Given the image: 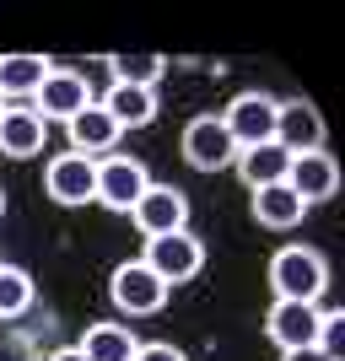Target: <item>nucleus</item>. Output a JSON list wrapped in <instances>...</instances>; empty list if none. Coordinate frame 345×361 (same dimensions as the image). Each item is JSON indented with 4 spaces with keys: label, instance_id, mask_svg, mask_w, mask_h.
Instances as JSON below:
<instances>
[{
    "label": "nucleus",
    "instance_id": "23",
    "mask_svg": "<svg viewBox=\"0 0 345 361\" xmlns=\"http://www.w3.org/2000/svg\"><path fill=\"white\" fill-rule=\"evenodd\" d=\"M135 361H189V356H183L178 345H167V340H151V345H146V340H140Z\"/></svg>",
    "mask_w": 345,
    "mask_h": 361
},
{
    "label": "nucleus",
    "instance_id": "5",
    "mask_svg": "<svg viewBox=\"0 0 345 361\" xmlns=\"http://www.w3.org/2000/svg\"><path fill=\"white\" fill-rule=\"evenodd\" d=\"M275 108H281V97H270V92H238L232 103L222 108V124L226 135H232V146L248 151V146H265V140H275Z\"/></svg>",
    "mask_w": 345,
    "mask_h": 361
},
{
    "label": "nucleus",
    "instance_id": "25",
    "mask_svg": "<svg viewBox=\"0 0 345 361\" xmlns=\"http://www.w3.org/2000/svg\"><path fill=\"white\" fill-rule=\"evenodd\" d=\"M49 361H87V356H81V350H75V345H65V350H54V356H49Z\"/></svg>",
    "mask_w": 345,
    "mask_h": 361
},
{
    "label": "nucleus",
    "instance_id": "16",
    "mask_svg": "<svg viewBox=\"0 0 345 361\" xmlns=\"http://www.w3.org/2000/svg\"><path fill=\"white\" fill-rule=\"evenodd\" d=\"M97 103L108 108V119L119 124V130H146V124H157V114H162V103H157L151 87H119V81H114Z\"/></svg>",
    "mask_w": 345,
    "mask_h": 361
},
{
    "label": "nucleus",
    "instance_id": "9",
    "mask_svg": "<svg viewBox=\"0 0 345 361\" xmlns=\"http://www.w3.org/2000/svg\"><path fill=\"white\" fill-rule=\"evenodd\" d=\"M130 221H135L140 238H167V232H183L189 226V195H183L178 183H157L130 205Z\"/></svg>",
    "mask_w": 345,
    "mask_h": 361
},
{
    "label": "nucleus",
    "instance_id": "14",
    "mask_svg": "<svg viewBox=\"0 0 345 361\" xmlns=\"http://www.w3.org/2000/svg\"><path fill=\"white\" fill-rule=\"evenodd\" d=\"M38 151H49V124L32 108H0V157L28 162Z\"/></svg>",
    "mask_w": 345,
    "mask_h": 361
},
{
    "label": "nucleus",
    "instance_id": "4",
    "mask_svg": "<svg viewBox=\"0 0 345 361\" xmlns=\"http://www.w3.org/2000/svg\"><path fill=\"white\" fill-rule=\"evenodd\" d=\"M97 103V92H92V81L81 71H71V65H54V71L44 75V87L32 92V114L44 124H65V119H75L81 108H92Z\"/></svg>",
    "mask_w": 345,
    "mask_h": 361
},
{
    "label": "nucleus",
    "instance_id": "11",
    "mask_svg": "<svg viewBox=\"0 0 345 361\" xmlns=\"http://www.w3.org/2000/svg\"><path fill=\"white\" fill-rule=\"evenodd\" d=\"M275 146L291 151V157H302V151H324V114H318L313 103H302V97L281 103V108H275Z\"/></svg>",
    "mask_w": 345,
    "mask_h": 361
},
{
    "label": "nucleus",
    "instance_id": "12",
    "mask_svg": "<svg viewBox=\"0 0 345 361\" xmlns=\"http://www.w3.org/2000/svg\"><path fill=\"white\" fill-rule=\"evenodd\" d=\"M65 135H71V151H81V157H92V162H103V157H114V146H119V124L108 119L103 103L81 108L75 119H65Z\"/></svg>",
    "mask_w": 345,
    "mask_h": 361
},
{
    "label": "nucleus",
    "instance_id": "3",
    "mask_svg": "<svg viewBox=\"0 0 345 361\" xmlns=\"http://www.w3.org/2000/svg\"><path fill=\"white\" fill-rule=\"evenodd\" d=\"M140 264H146L157 281H167V286H183V281H195V275L205 270V243H200L189 226H183V232H167V238H146Z\"/></svg>",
    "mask_w": 345,
    "mask_h": 361
},
{
    "label": "nucleus",
    "instance_id": "15",
    "mask_svg": "<svg viewBox=\"0 0 345 361\" xmlns=\"http://www.w3.org/2000/svg\"><path fill=\"white\" fill-rule=\"evenodd\" d=\"M248 205H254V221L270 226V232H291V226H302V221H308V211H313V205H308V200H302L291 183L254 189V200H248Z\"/></svg>",
    "mask_w": 345,
    "mask_h": 361
},
{
    "label": "nucleus",
    "instance_id": "1",
    "mask_svg": "<svg viewBox=\"0 0 345 361\" xmlns=\"http://www.w3.org/2000/svg\"><path fill=\"white\" fill-rule=\"evenodd\" d=\"M270 291L275 302H324L329 291V259L308 243H286L270 259Z\"/></svg>",
    "mask_w": 345,
    "mask_h": 361
},
{
    "label": "nucleus",
    "instance_id": "13",
    "mask_svg": "<svg viewBox=\"0 0 345 361\" xmlns=\"http://www.w3.org/2000/svg\"><path fill=\"white\" fill-rule=\"evenodd\" d=\"M286 183H291L308 205H324V200H334V189H340V162H334L329 151H302V157H291Z\"/></svg>",
    "mask_w": 345,
    "mask_h": 361
},
{
    "label": "nucleus",
    "instance_id": "8",
    "mask_svg": "<svg viewBox=\"0 0 345 361\" xmlns=\"http://www.w3.org/2000/svg\"><path fill=\"white\" fill-rule=\"evenodd\" d=\"M146 189H151L146 162H140V157L114 151V157H103V162H97V200H92V205H103V211H114V216H130V205H135Z\"/></svg>",
    "mask_w": 345,
    "mask_h": 361
},
{
    "label": "nucleus",
    "instance_id": "21",
    "mask_svg": "<svg viewBox=\"0 0 345 361\" xmlns=\"http://www.w3.org/2000/svg\"><path fill=\"white\" fill-rule=\"evenodd\" d=\"M32 297H38L32 275L22 264H0V318H22L32 307Z\"/></svg>",
    "mask_w": 345,
    "mask_h": 361
},
{
    "label": "nucleus",
    "instance_id": "18",
    "mask_svg": "<svg viewBox=\"0 0 345 361\" xmlns=\"http://www.w3.org/2000/svg\"><path fill=\"white\" fill-rule=\"evenodd\" d=\"M49 71L54 65L44 54H0V103H32Z\"/></svg>",
    "mask_w": 345,
    "mask_h": 361
},
{
    "label": "nucleus",
    "instance_id": "28",
    "mask_svg": "<svg viewBox=\"0 0 345 361\" xmlns=\"http://www.w3.org/2000/svg\"><path fill=\"white\" fill-rule=\"evenodd\" d=\"M0 108H6V103H0Z\"/></svg>",
    "mask_w": 345,
    "mask_h": 361
},
{
    "label": "nucleus",
    "instance_id": "2",
    "mask_svg": "<svg viewBox=\"0 0 345 361\" xmlns=\"http://www.w3.org/2000/svg\"><path fill=\"white\" fill-rule=\"evenodd\" d=\"M167 297H173V286H167V281H157L140 259H124V264H114V275H108V302H114L124 318H151V313H162Z\"/></svg>",
    "mask_w": 345,
    "mask_h": 361
},
{
    "label": "nucleus",
    "instance_id": "26",
    "mask_svg": "<svg viewBox=\"0 0 345 361\" xmlns=\"http://www.w3.org/2000/svg\"><path fill=\"white\" fill-rule=\"evenodd\" d=\"M0 216H6V189H0Z\"/></svg>",
    "mask_w": 345,
    "mask_h": 361
},
{
    "label": "nucleus",
    "instance_id": "7",
    "mask_svg": "<svg viewBox=\"0 0 345 361\" xmlns=\"http://www.w3.org/2000/svg\"><path fill=\"white\" fill-rule=\"evenodd\" d=\"M183 162L195 167V173H226V167L238 162V146H232V135H226L222 114H195V119L183 124Z\"/></svg>",
    "mask_w": 345,
    "mask_h": 361
},
{
    "label": "nucleus",
    "instance_id": "22",
    "mask_svg": "<svg viewBox=\"0 0 345 361\" xmlns=\"http://www.w3.org/2000/svg\"><path fill=\"white\" fill-rule=\"evenodd\" d=\"M318 350H329L334 361H345V313L340 307H324V318H318Z\"/></svg>",
    "mask_w": 345,
    "mask_h": 361
},
{
    "label": "nucleus",
    "instance_id": "27",
    "mask_svg": "<svg viewBox=\"0 0 345 361\" xmlns=\"http://www.w3.org/2000/svg\"><path fill=\"white\" fill-rule=\"evenodd\" d=\"M0 264H6V259H0Z\"/></svg>",
    "mask_w": 345,
    "mask_h": 361
},
{
    "label": "nucleus",
    "instance_id": "24",
    "mask_svg": "<svg viewBox=\"0 0 345 361\" xmlns=\"http://www.w3.org/2000/svg\"><path fill=\"white\" fill-rule=\"evenodd\" d=\"M281 361H334V356L318 345H302V350H281Z\"/></svg>",
    "mask_w": 345,
    "mask_h": 361
},
{
    "label": "nucleus",
    "instance_id": "17",
    "mask_svg": "<svg viewBox=\"0 0 345 361\" xmlns=\"http://www.w3.org/2000/svg\"><path fill=\"white\" fill-rule=\"evenodd\" d=\"M232 173L248 183V195H254V189H270V183H286V173H291V151H281L275 140H265V146H248V151H238Z\"/></svg>",
    "mask_w": 345,
    "mask_h": 361
},
{
    "label": "nucleus",
    "instance_id": "20",
    "mask_svg": "<svg viewBox=\"0 0 345 361\" xmlns=\"http://www.w3.org/2000/svg\"><path fill=\"white\" fill-rule=\"evenodd\" d=\"M108 71H114V81H119V87H151L157 92V81H162L167 75V54H157V49H140V54H108Z\"/></svg>",
    "mask_w": 345,
    "mask_h": 361
},
{
    "label": "nucleus",
    "instance_id": "19",
    "mask_svg": "<svg viewBox=\"0 0 345 361\" xmlns=\"http://www.w3.org/2000/svg\"><path fill=\"white\" fill-rule=\"evenodd\" d=\"M75 350L87 361H135L140 340L130 324H87V334L75 340Z\"/></svg>",
    "mask_w": 345,
    "mask_h": 361
},
{
    "label": "nucleus",
    "instance_id": "10",
    "mask_svg": "<svg viewBox=\"0 0 345 361\" xmlns=\"http://www.w3.org/2000/svg\"><path fill=\"white\" fill-rule=\"evenodd\" d=\"M318 318H324V302H270L265 334L275 350H302L318 345Z\"/></svg>",
    "mask_w": 345,
    "mask_h": 361
},
{
    "label": "nucleus",
    "instance_id": "6",
    "mask_svg": "<svg viewBox=\"0 0 345 361\" xmlns=\"http://www.w3.org/2000/svg\"><path fill=\"white\" fill-rule=\"evenodd\" d=\"M44 195L54 200V205H65V211L92 205V200H97V162L81 157V151H54L44 162Z\"/></svg>",
    "mask_w": 345,
    "mask_h": 361
}]
</instances>
